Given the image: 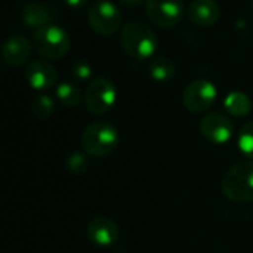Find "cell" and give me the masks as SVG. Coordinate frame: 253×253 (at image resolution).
I'll use <instances>...</instances> for the list:
<instances>
[{
  "label": "cell",
  "instance_id": "cell-1",
  "mask_svg": "<svg viewBox=\"0 0 253 253\" xmlns=\"http://www.w3.org/2000/svg\"><path fill=\"white\" fill-rule=\"evenodd\" d=\"M119 42L125 54L134 60L149 58L158 49V38L155 32L140 21L126 23L121 30Z\"/></svg>",
  "mask_w": 253,
  "mask_h": 253
},
{
  "label": "cell",
  "instance_id": "cell-2",
  "mask_svg": "<svg viewBox=\"0 0 253 253\" xmlns=\"http://www.w3.org/2000/svg\"><path fill=\"white\" fill-rule=\"evenodd\" d=\"M222 194L232 203L253 201V161L234 164L220 183Z\"/></svg>",
  "mask_w": 253,
  "mask_h": 253
},
{
  "label": "cell",
  "instance_id": "cell-3",
  "mask_svg": "<svg viewBox=\"0 0 253 253\" xmlns=\"http://www.w3.org/2000/svg\"><path fill=\"white\" fill-rule=\"evenodd\" d=\"M119 133L109 122L98 121L88 125L82 133L81 143L86 155L94 158L109 157L119 145Z\"/></svg>",
  "mask_w": 253,
  "mask_h": 253
},
{
  "label": "cell",
  "instance_id": "cell-4",
  "mask_svg": "<svg viewBox=\"0 0 253 253\" xmlns=\"http://www.w3.org/2000/svg\"><path fill=\"white\" fill-rule=\"evenodd\" d=\"M33 45L36 51L49 60H61L70 51V36L58 26H46L38 29L33 36Z\"/></svg>",
  "mask_w": 253,
  "mask_h": 253
},
{
  "label": "cell",
  "instance_id": "cell-5",
  "mask_svg": "<svg viewBox=\"0 0 253 253\" xmlns=\"http://www.w3.org/2000/svg\"><path fill=\"white\" fill-rule=\"evenodd\" d=\"M116 86L107 78H97L85 89V106L92 115L107 113L116 103Z\"/></svg>",
  "mask_w": 253,
  "mask_h": 253
},
{
  "label": "cell",
  "instance_id": "cell-6",
  "mask_svg": "<svg viewBox=\"0 0 253 253\" xmlns=\"http://www.w3.org/2000/svg\"><path fill=\"white\" fill-rule=\"evenodd\" d=\"M217 97V88L207 79H197L189 82L182 92L183 106L192 113L207 112Z\"/></svg>",
  "mask_w": 253,
  "mask_h": 253
},
{
  "label": "cell",
  "instance_id": "cell-7",
  "mask_svg": "<svg viewBox=\"0 0 253 253\" xmlns=\"http://www.w3.org/2000/svg\"><path fill=\"white\" fill-rule=\"evenodd\" d=\"M88 23L94 32L103 36L113 35L122 24V12L119 8L109 2V0H100L94 3L88 11Z\"/></svg>",
  "mask_w": 253,
  "mask_h": 253
},
{
  "label": "cell",
  "instance_id": "cell-8",
  "mask_svg": "<svg viewBox=\"0 0 253 253\" xmlns=\"http://www.w3.org/2000/svg\"><path fill=\"white\" fill-rule=\"evenodd\" d=\"M146 14L154 24L163 29H170L182 21L183 2L182 0H146Z\"/></svg>",
  "mask_w": 253,
  "mask_h": 253
},
{
  "label": "cell",
  "instance_id": "cell-9",
  "mask_svg": "<svg viewBox=\"0 0 253 253\" xmlns=\"http://www.w3.org/2000/svg\"><path fill=\"white\" fill-rule=\"evenodd\" d=\"M200 133L213 145H225L234 134V124L220 112H209L200 122Z\"/></svg>",
  "mask_w": 253,
  "mask_h": 253
},
{
  "label": "cell",
  "instance_id": "cell-10",
  "mask_svg": "<svg viewBox=\"0 0 253 253\" xmlns=\"http://www.w3.org/2000/svg\"><path fill=\"white\" fill-rule=\"evenodd\" d=\"M86 234L94 244L107 247L119 238V228L116 222L107 216H94L88 222Z\"/></svg>",
  "mask_w": 253,
  "mask_h": 253
},
{
  "label": "cell",
  "instance_id": "cell-11",
  "mask_svg": "<svg viewBox=\"0 0 253 253\" xmlns=\"http://www.w3.org/2000/svg\"><path fill=\"white\" fill-rule=\"evenodd\" d=\"M57 79H58V73L55 67L48 61L36 60V61H32L26 69L27 84L38 91L52 88Z\"/></svg>",
  "mask_w": 253,
  "mask_h": 253
},
{
  "label": "cell",
  "instance_id": "cell-12",
  "mask_svg": "<svg viewBox=\"0 0 253 253\" xmlns=\"http://www.w3.org/2000/svg\"><path fill=\"white\" fill-rule=\"evenodd\" d=\"M57 15L58 14L52 6L39 2H32L24 5L20 12L23 23L29 27H36V29L51 26V23L57 20Z\"/></svg>",
  "mask_w": 253,
  "mask_h": 253
},
{
  "label": "cell",
  "instance_id": "cell-13",
  "mask_svg": "<svg viewBox=\"0 0 253 253\" xmlns=\"http://www.w3.org/2000/svg\"><path fill=\"white\" fill-rule=\"evenodd\" d=\"M32 52V43L23 35H12L8 38L2 48V55L6 64L11 67H18L24 64Z\"/></svg>",
  "mask_w": 253,
  "mask_h": 253
},
{
  "label": "cell",
  "instance_id": "cell-14",
  "mask_svg": "<svg viewBox=\"0 0 253 253\" xmlns=\"http://www.w3.org/2000/svg\"><path fill=\"white\" fill-rule=\"evenodd\" d=\"M188 17L198 27H210L217 23L220 9L214 0H192L188 8Z\"/></svg>",
  "mask_w": 253,
  "mask_h": 253
},
{
  "label": "cell",
  "instance_id": "cell-15",
  "mask_svg": "<svg viewBox=\"0 0 253 253\" xmlns=\"http://www.w3.org/2000/svg\"><path fill=\"white\" fill-rule=\"evenodd\" d=\"M223 106L229 115L237 116V118H243V116L250 113L252 100L249 98L247 94H244L241 91H232L225 97Z\"/></svg>",
  "mask_w": 253,
  "mask_h": 253
},
{
  "label": "cell",
  "instance_id": "cell-16",
  "mask_svg": "<svg viewBox=\"0 0 253 253\" xmlns=\"http://www.w3.org/2000/svg\"><path fill=\"white\" fill-rule=\"evenodd\" d=\"M148 72L149 76L157 82H170L176 76V64L167 57H158L152 60Z\"/></svg>",
  "mask_w": 253,
  "mask_h": 253
},
{
  "label": "cell",
  "instance_id": "cell-17",
  "mask_svg": "<svg viewBox=\"0 0 253 253\" xmlns=\"http://www.w3.org/2000/svg\"><path fill=\"white\" fill-rule=\"evenodd\" d=\"M55 95L58 101L66 106V107H75L81 103L82 100V91L78 85L72 82H63L57 86Z\"/></svg>",
  "mask_w": 253,
  "mask_h": 253
},
{
  "label": "cell",
  "instance_id": "cell-18",
  "mask_svg": "<svg viewBox=\"0 0 253 253\" xmlns=\"http://www.w3.org/2000/svg\"><path fill=\"white\" fill-rule=\"evenodd\" d=\"M237 142L241 154L253 160V121H247L246 124L241 125Z\"/></svg>",
  "mask_w": 253,
  "mask_h": 253
},
{
  "label": "cell",
  "instance_id": "cell-19",
  "mask_svg": "<svg viewBox=\"0 0 253 253\" xmlns=\"http://www.w3.org/2000/svg\"><path fill=\"white\" fill-rule=\"evenodd\" d=\"M32 113L39 118V119H45L48 118L52 112H54V107H55V103H54V98L48 94H41V95H36L33 100H32Z\"/></svg>",
  "mask_w": 253,
  "mask_h": 253
},
{
  "label": "cell",
  "instance_id": "cell-20",
  "mask_svg": "<svg viewBox=\"0 0 253 253\" xmlns=\"http://www.w3.org/2000/svg\"><path fill=\"white\" fill-rule=\"evenodd\" d=\"M66 167L72 174H84L88 169V158L82 152H73L66 160Z\"/></svg>",
  "mask_w": 253,
  "mask_h": 253
},
{
  "label": "cell",
  "instance_id": "cell-21",
  "mask_svg": "<svg viewBox=\"0 0 253 253\" xmlns=\"http://www.w3.org/2000/svg\"><path fill=\"white\" fill-rule=\"evenodd\" d=\"M72 73L76 79L79 81H88L91 76H92V67L89 63L81 60V61H76L72 67Z\"/></svg>",
  "mask_w": 253,
  "mask_h": 253
},
{
  "label": "cell",
  "instance_id": "cell-22",
  "mask_svg": "<svg viewBox=\"0 0 253 253\" xmlns=\"http://www.w3.org/2000/svg\"><path fill=\"white\" fill-rule=\"evenodd\" d=\"M119 2H121V5H124L125 8H128V9H137L142 5H145L146 0H119Z\"/></svg>",
  "mask_w": 253,
  "mask_h": 253
},
{
  "label": "cell",
  "instance_id": "cell-23",
  "mask_svg": "<svg viewBox=\"0 0 253 253\" xmlns=\"http://www.w3.org/2000/svg\"><path fill=\"white\" fill-rule=\"evenodd\" d=\"M86 2H88V0H64V3L72 9H79L82 6H85Z\"/></svg>",
  "mask_w": 253,
  "mask_h": 253
},
{
  "label": "cell",
  "instance_id": "cell-24",
  "mask_svg": "<svg viewBox=\"0 0 253 253\" xmlns=\"http://www.w3.org/2000/svg\"><path fill=\"white\" fill-rule=\"evenodd\" d=\"M252 5H253V0H252Z\"/></svg>",
  "mask_w": 253,
  "mask_h": 253
}]
</instances>
